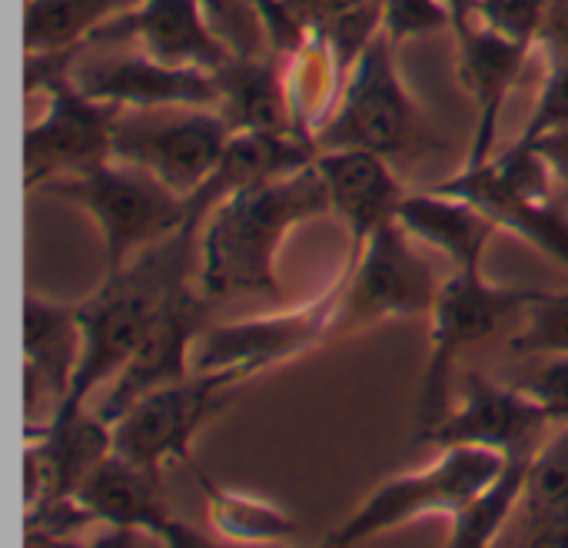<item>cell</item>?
Wrapping results in <instances>:
<instances>
[{
	"instance_id": "obj_11",
	"label": "cell",
	"mask_w": 568,
	"mask_h": 548,
	"mask_svg": "<svg viewBox=\"0 0 568 548\" xmlns=\"http://www.w3.org/2000/svg\"><path fill=\"white\" fill-rule=\"evenodd\" d=\"M210 303H213V296H206L203 290L196 293L190 283H183L180 290H173L166 296V303L160 306L146 336L140 339L133 359L120 369L113 386L97 403L93 413L103 423H113L120 413H126L146 393L193 376V349H196L200 336L210 329L206 326Z\"/></svg>"
},
{
	"instance_id": "obj_12",
	"label": "cell",
	"mask_w": 568,
	"mask_h": 548,
	"mask_svg": "<svg viewBox=\"0 0 568 548\" xmlns=\"http://www.w3.org/2000/svg\"><path fill=\"white\" fill-rule=\"evenodd\" d=\"M546 409L523 389L486 379L483 373H466L463 379V406L449 409V416L426 439L429 446H483L496 449L506 459H532L542 446V433L549 429Z\"/></svg>"
},
{
	"instance_id": "obj_28",
	"label": "cell",
	"mask_w": 568,
	"mask_h": 548,
	"mask_svg": "<svg viewBox=\"0 0 568 548\" xmlns=\"http://www.w3.org/2000/svg\"><path fill=\"white\" fill-rule=\"evenodd\" d=\"M516 356H568V293H542L509 339Z\"/></svg>"
},
{
	"instance_id": "obj_10",
	"label": "cell",
	"mask_w": 568,
	"mask_h": 548,
	"mask_svg": "<svg viewBox=\"0 0 568 548\" xmlns=\"http://www.w3.org/2000/svg\"><path fill=\"white\" fill-rule=\"evenodd\" d=\"M339 296H343V273L333 280V286L320 300H313L293 313L210 326L193 349V373L233 369V373H243L246 379H253L256 373L273 369V366L333 339Z\"/></svg>"
},
{
	"instance_id": "obj_14",
	"label": "cell",
	"mask_w": 568,
	"mask_h": 548,
	"mask_svg": "<svg viewBox=\"0 0 568 548\" xmlns=\"http://www.w3.org/2000/svg\"><path fill=\"white\" fill-rule=\"evenodd\" d=\"M73 496L93 513L97 522H106L110 529L140 532L173 548L213 546L203 532H196L166 509L160 476L123 459L120 453L103 456Z\"/></svg>"
},
{
	"instance_id": "obj_30",
	"label": "cell",
	"mask_w": 568,
	"mask_h": 548,
	"mask_svg": "<svg viewBox=\"0 0 568 548\" xmlns=\"http://www.w3.org/2000/svg\"><path fill=\"white\" fill-rule=\"evenodd\" d=\"M439 30H453L449 0H383V33L396 47Z\"/></svg>"
},
{
	"instance_id": "obj_16",
	"label": "cell",
	"mask_w": 568,
	"mask_h": 548,
	"mask_svg": "<svg viewBox=\"0 0 568 548\" xmlns=\"http://www.w3.org/2000/svg\"><path fill=\"white\" fill-rule=\"evenodd\" d=\"M136 40L143 53L173 67H196L216 73L233 53L216 40L203 0H140L133 10L110 20L83 47Z\"/></svg>"
},
{
	"instance_id": "obj_2",
	"label": "cell",
	"mask_w": 568,
	"mask_h": 548,
	"mask_svg": "<svg viewBox=\"0 0 568 548\" xmlns=\"http://www.w3.org/2000/svg\"><path fill=\"white\" fill-rule=\"evenodd\" d=\"M70 53H27V90L47 97V110L23 133V186L87 173L113 160V130L123 106L87 97L70 80Z\"/></svg>"
},
{
	"instance_id": "obj_13",
	"label": "cell",
	"mask_w": 568,
	"mask_h": 548,
	"mask_svg": "<svg viewBox=\"0 0 568 548\" xmlns=\"http://www.w3.org/2000/svg\"><path fill=\"white\" fill-rule=\"evenodd\" d=\"M70 80L93 100L116 103L123 110L150 106H216V73L196 67H173L150 53H116L100 60H80L73 50Z\"/></svg>"
},
{
	"instance_id": "obj_27",
	"label": "cell",
	"mask_w": 568,
	"mask_h": 548,
	"mask_svg": "<svg viewBox=\"0 0 568 548\" xmlns=\"http://www.w3.org/2000/svg\"><path fill=\"white\" fill-rule=\"evenodd\" d=\"M193 476L206 496V513L220 536L236 539V542H283V539L296 536V522L283 509H276L256 496L220 489L200 469Z\"/></svg>"
},
{
	"instance_id": "obj_18",
	"label": "cell",
	"mask_w": 568,
	"mask_h": 548,
	"mask_svg": "<svg viewBox=\"0 0 568 548\" xmlns=\"http://www.w3.org/2000/svg\"><path fill=\"white\" fill-rule=\"evenodd\" d=\"M313 166L323 176L329 193V206L346 220L353 253L386 223H396L403 200L409 196L403 183L393 176L386 156L373 150H323Z\"/></svg>"
},
{
	"instance_id": "obj_7",
	"label": "cell",
	"mask_w": 568,
	"mask_h": 548,
	"mask_svg": "<svg viewBox=\"0 0 568 548\" xmlns=\"http://www.w3.org/2000/svg\"><path fill=\"white\" fill-rule=\"evenodd\" d=\"M506 466V456L483 446H446L443 456L419 473L383 483L339 529L326 536V546H359L373 536L409 526L423 516H459Z\"/></svg>"
},
{
	"instance_id": "obj_33",
	"label": "cell",
	"mask_w": 568,
	"mask_h": 548,
	"mask_svg": "<svg viewBox=\"0 0 568 548\" xmlns=\"http://www.w3.org/2000/svg\"><path fill=\"white\" fill-rule=\"evenodd\" d=\"M359 3H369V0H286V7L296 13V20L303 27H310V30L323 27L336 13H343L349 7H359Z\"/></svg>"
},
{
	"instance_id": "obj_23",
	"label": "cell",
	"mask_w": 568,
	"mask_h": 548,
	"mask_svg": "<svg viewBox=\"0 0 568 548\" xmlns=\"http://www.w3.org/2000/svg\"><path fill=\"white\" fill-rule=\"evenodd\" d=\"M513 546L568 548V426L539 446L509 529Z\"/></svg>"
},
{
	"instance_id": "obj_17",
	"label": "cell",
	"mask_w": 568,
	"mask_h": 548,
	"mask_svg": "<svg viewBox=\"0 0 568 548\" xmlns=\"http://www.w3.org/2000/svg\"><path fill=\"white\" fill-rule=\"evenodd\" d=\"M459 43V80L473 97L476 110V133L466 153L463 166H483L496 153V136H499V120L506 110V100L532 53V47L516 43L479 20L466 23L456 30Z\"/></svg>"
},
{
	"instance_id": "obj_32",
	"label": "cell",
	"mask_w": 568,
	"mask_h": 548,
	"mask_svg": "<svg viewBox=\"0 0 568 548\" xmlns=\"http://www.w3.org/2000/svg\"><path fill=\"white\" fill-rule=\"evenodd\" d=\"M516 386H523L546 409L552 426H568V356H549L546 366H539Z\"/></svg>"
},
{
	"instance_id": "obj_3",
	"label": "cell",
	"mask_w": 568,
	"mask_h": 548,
	"mask_svg": "<svg viewBox=\"0 0 568 548\" xmlns=\"http://www.w3.org/2000/svg\"><path fill=\"white\" fill-rule=\"evenodd\" d=\"M40 193L80 206L97 223L106 273H116L136 253L190 223L186 196L170 190L153 173L123 160H106L87 173L53 180Z\"/></svg>"
},
{
	"instance_id": "obj_24",
	"label": "cell",
	"mask_w": 568,
	"mask_h": 548,
	"mask_svg": "<svg viewBox=\"0 0 568 548\" xmlns=\"http://www.w3.org/2000/svg\"><path fill=\"white\" fill-rule=\"evenodd\" d=\"M283 80H286V97L296 130L300 136L313 140V133L329 120L346 83V73L320 30H310V37L290 53V67L283 70Z\"/></svg>"
},
{
	"instance_id": "obj_15",
	"label": "cell",
	"mask_w": 568,
	"mask_h": 548,
	"mask_svg": "<svg viewBox=\"0 0 568 548\" xmlns=\"http://www.w3.org/2000/svg\"><path fill=\"white\" fill-rule=\"evenodd\" d=\"M83 349L80 309L40 296L23 300V396L30 426H47L67 403Z\"/></svg>"
},
{
	"instance_id": "obj_25",
	"label": "cell",
	"mask_w": 568,
	"mask_h": 548,
	"mask_svg": "<svg viewBox=\"0 0 568 548\" xmlns=\"http://www.w3.org/2000/svg\"><path fill=\"white\" fill-rule=\"evenodd\" d=\"M140 0H27L23 50L70 53L80 50L110 20L133 10Z\"/></svg>"
},
{
	"instance_id": "obj_22",
	"label": "cell",
	"mask_w": 568,
	"mask_h": 548,
	"mask_svg": "<svg viewBox=\"0 0 568 548\" xmlns=\"http://www.w3.org/2000/svg\"><path fill=\"white\" fill-rule=\"evenodd\" d=\"M220 103L216 110L233 133H293L300 136L286 97L283 70L273 53L266 57H233L216 70ZM306 140V136H303Z\"/></svg>"
},
{
	"instance_id": "obj_4",
	"label": "cell",
	"mask_w": 568,
	"mask_h": 548,
	"mask_svg": "<svg viewBox=\"0 0 568 548\" xmlns=\"http://www.w3.org/2000/svg\"><path fill=\"white\" fill-rule=\"evenodd\" d=\"M323 150H373L386 160L433 146V126L396 70V43L379 33L346 73L329 120L313 133Z\"/></svg>"
},
{
	"instance_id": "obj_36",
	"label": "cell",
	"mask_w": 568,
	"mask_h": 548,
	"mask_svg": "<svg viewBox=\"0 0 568 548\" xmlns=\"http://www.w3.org/2000/svg\"><path fill=\"white\" fill-rule=\"evenodd\" d=\"M476 3H479V0H449V7H453V33L463 30L466 23H473Z\"/></svg>"
},
{
	"instance_id": "obj_9",
	"label": "cell",
	"mask_w": 568,
	"mask_h": 548,
	"mask_svg": "<svg viewBox=\"0 0 568 548\" xmlns=\"http://www.w3.org/2000/svg\"><path fill=\"white\" fill-rule=\"evenodd\" d=\"M439 286L433 266L409 246V233L399 223H386L346 260L333 339L383 319L429 316Z\"/></svg>"
},
{
	"instance_id": "obj_29",
	"label": "cell",
	"mask_w": 568,
	"mask_h": 548,
	"mask_svg": "<svg viewBox=\"0 0 568 548\" xmlns=\"http://www.w3.org/2000/svg\"><path fill=\"white\" fill-rule=\"evenodd\" d=\"M552 7L556 0H479L473 20L516 43L536 47V40H542Z\"/></svg>"
},
{
	"instance_id": "obj_34",
	"label": "cell",
	"mask_w": 568,
	"mask_h": 548,
	"mask_svg": "<svg viewBox=\"0 0 568 548\" xmlns=\"http://www.w3.org/2000/svg\"><path fill=\"white\" fill-rule=\"evenodd\" d=\"M516 143H519V140H516ZM529 146H536V150L549 160L559 190H566L568 193V123L566 126H559V130H552V133H546V136H539V140H532Z\"/></svg>"
},
{
	"instance_id": "obj_1",
	"label": "cell",
	"mask_w": 568,
	"mask_h": 548,
	"mask_svg": "<svg viewBox=\"0 0 568 548\" xmlns=\"http://www.w3.org/2000/svg\"><path fill=\"white\" fill-rule=\"evenodd\" d=\"M329 210V193L313 163L223 196L200 223V290L213 300L230 293L280 296V243L293 226Z\"/></svg>"
},
{
	"instance_id": "obj_31",
	"label": "cell",
	"mask_w": 568,
	"mask_h": 548,
	"mask_svg": "<svg viewBox=\"0 0 568 548\" xmlns=\"http://www.w3.org/2000/svg\"><path fill=\"white\" fill-rule=\"evenodd\" d=\"M568 123V60H556L546 83H542V93H539V103H536V113L532 120L526 123L519 143H532L559 126Z\"/></svg>"
},
{
	"instance_id": "obj_21",
	"label": "cell",
	"mask_w": 568,
	"mask_h": 548,
	"mask_svg": "<svg viewBox=\"0 0 568 548\" xmlns=\"http://www.w3.org/2000/svg\"><path fill=\"white\" fill-rule=\"evenodd\" d=\"M396 223L409 236L449 256L456 270H483V253L499 230V223L483 206L443 190L409 193L399 206Z\"/></svg>"
},
{
	"instance_id": "obj_19",
	"label": "cell",
	"mask_w": 568,
	"mask_h": 548,
	"mask_svg": "<svg viewBox=\"0 0 568 548\" xmlns=\"http://www.w3.org/2000/svg\"><path fill=\"white\" fill-rule=\"evenodd\" d=\"M436 190L466 196L483 206L499 226L516 233L519 240L532 243L549 260L568 270V216L559 193L556 196H526L503 186L486 166H463L456 176L439 183Z\"/></svg>"
},
{
	"instance_id": "obj_6",
	"label": "cell",
	"mask_w": 568,
	"mask_h": 548,
	"mask_svg": "<svg viewBox=\"0 0 568 548\" xmlns=\"http://www.w3.org/2000/svg\"><path fill=\"white\" fill-rule=\"evenodd\" d=\"M250 379L243 373L216 369V373H193L180 383L146 393L110 423L113 453L156 476L163 473L166 463H180L190 473H196L193 463L196 436L233 403V396Z\"/></svg>"
},
{
	"instance_id": "obj_20",
	"label": "cell",
	"mask_w": 568,
	"mask_h": 548,
	"mask_svg": "<svg viewBox=\"0 0 568 548\" xmlns=\"http://www.w3.org/2000/svg\"><path fill=\"white\" fill-rule=\"evenodd\" d=\"M316 160L313 140L293 136V133H233L216 170L206 176V183L186 196L190 200V223L200 226L206 213L230 193L270 183L280 176H290Z\"/></svg>"
},
{
	"instance_id": "obj_8",
	"label": "cell",
	"mask_w": 568,
	"mask_h": 548,
	"mask_svg": "<svg viewBox=\"0 0 568 548\" xmlns=\"http://www.w3.org/2000/svg\"><path fill=\"white\" fill-rule=\"evenodd\" d=\"M233 130L216 106L120 110L113 160L133 163L180 196H193L216 170Z\"/></svg>"
},
{
	"instance_id": "obj_35",
	"label": "cell",
	"mask_w": 568,
	"mask_h": 548,
	"mask_svg": "<svg viewBox=\"0 0 568 548\" xmlns=\"http://www.w3.org/2000/svg\"><path fill=\"white\" fill-rule=\"evenodd\" d=\"M542 43L552 53V63L568 60V0H556V7L549 13V23L542 30Z\"/></svg>"
},
{
	"instance_id": "obj_5",
	"label": "cell",
	"mask_w": 568,
	"mask_h": 548,
	"mask_svg": "<svg viewBox=\"0 0 568 548\" xmlns=\"http://www.w3.org/2000/svg\"><path fill=\"white\" fill-rule=\"evenodd\" d=\"M546 290H519V286H496L483 276V270H456L436 296L429 313V363L423 373L419 399H416V443L423 446L436 426L449 416L453 399V376L459 359L496 336L506 323H519L523 313L542 296Z\"/></svg>"
},
{
	"instance_id": "obj_26",
	"label": "cell",
	"mask_w": 568,
	"mask_h": 548,
	"mask_svg": "<svg viewBox=\"0 0 568 548\" xmlns=\"http://www.w3.org/2000/svg\"><path fill=\"white\" fill-rule=\"evenodd\" d=\"M532 459H506L503 473L459 513L453 516V548H486L493 546L513 522L516 506L523 499V486L529 476Z\"/></svg>"
}]
</instances>
